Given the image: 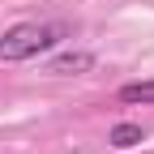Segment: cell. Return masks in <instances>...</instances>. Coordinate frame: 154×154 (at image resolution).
<instances>
[{
	"instance_id": "cell-1",
	"label": "cell",
	"mask_w": 154,
	"mask_h": 154,
	"mask_svg": "<svg viewBox=\"0 0 154 154\" xmlns=\"http://www.w3.org/2000/svg\"><path fill=\"white\" fill-rule=\"evenodd\" d=\"M69 30L60 22H17L0 34V64H17V60H30V56L56 47Z\"/></svg>"
},
{
	"instance_id": "cell-2",
	"label": "cell",
	"mask_w": 154,
	"mask_h": 154,
	"mask_svg": "<svg viewBox=\"0 0 154 154\" xmlns=\"http://www.w3.org/2000/svg\"><path fill=\"white\" fill-rule=\"evenodd\" d=\"M94 69V56L90 51H64V56H56V60L47 64V73L56 77H69V73H90Z\"/></svg>"
},
{
	"instance_id": "cell-3",
	"label": "cell",
	"mask_w": 154,
	"mask_h": 154,
	"mask_svg": "<svg viewBox=\"0 0 154 154\" xmlns=\"http://www.w3.org/2000/svg\"><path fill=\"white\" fill-rule=\"evenodd\" d=\"M141 137H146V133H141V124H128V120H124V124H116V128L107 133V141H111L116 150H128V146H137Z\"/></svg>"
},
{
	"instance_id": "cell-4",
	"label": "cell",
	"mask_w": 154,
	"mask_h": 154,
	"mask_svg": "<svg viewBox=\"0 0 154 154\" xmlns=\"http://www.w3.org/2000/svg\"><path fill=\"white\" fill-rule=\"evenodd\" d=\"M120 103H154V82H128V86H120Z\"/></svg>"
}]
</instances>
